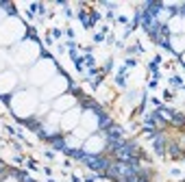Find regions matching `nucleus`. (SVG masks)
<instances>
[{
	"mask_svg": "<svg viewBox=\"0 0 185 182\" xmlns=\"http://www.w3.org/2000/svg\"><path fill=\"white\" fill-rule=\"evenodd\" d=\"M163 147H166L163 139H161V136H159V139H155V152H157V154H163Z\"/></svg>",
	"mask_w": 185,
	"mask_h": 182,
	"instance_id": "obj_1",
	"label": "nucleus"
},
{
	"mask_svg": "<svg viewBox=\"0 0 185 182\" xmlns=\"http://www.w3.org/2000/svg\"><path fill=\"white\" fill-rule=\"evenodd\" d=\"M50 141H52V143H54V145H57L59 150H65V143H63V141H61L59 136H50Z\"/></svg>",
	"mask_w": 185,
	"mask_h": 182,
	"instance_id": "obj_2",
	"label": "nucleus"
},
{
	"mask_svg": "<svg viewBox=\"0 0 185 182\" xmlns=\"http://www.w3.org/2000/svg\"><path fill=\"white\" fill-rule=\"evenodd\" d=\"M172 122H177V124H183V117H181V113H172Z\"/></svg>",
	"mask_w": 185,
	"mask_h": 182,
	"instance_id": "obj_3",
	"label": "nucleus"
},
{
	"mask_svg": "<svg viewBox=\"0 0 185 182\" xmlns=\"http://www.w3.org/2000/svg\"><path fill=\"white\" fill-rule=\"evenodd\" d=\"M172 85H174V87H181L183 83H181V78H172Z\"/></svg>",
	"mask_w": 185,
	"mask_h": 182,
	"instance_id": "obj_4",
	"label": "nucleus"
}]
</instances>
